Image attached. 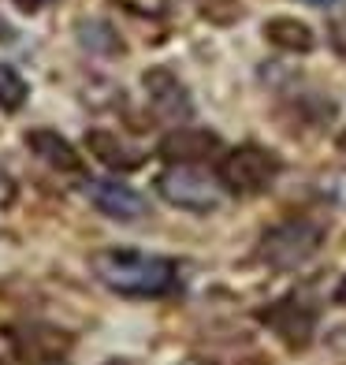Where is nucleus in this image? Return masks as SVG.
Returning a JSON list of instances; mask_svg holds the SVG:
<instances>
[{"instance_id": "nucleus-1", "label": "nucleus", "mask_w": 346, "mask_h": 365, "mask_svg": "<svg viewBox=\"0 0 346 365\" xmlns=\"http://www.w3.org/2000/svg\"><path fill=\"white\" fill-rule=\"evenodd\" d=\"M90 269L101 284L120 298H164L175 291V261L130 250V246H108L90 257Z\"/></svg>"}, {"instance_id": "nucleus-19", "label": "nucleus", "mask_w": 346, "mask_h": 365, "mask_svg": "<svg viewBox=\"0 0 346 365\" xmlns=\"http://www.w3.org/2000/svg\"><path fill=\"white\" fill-rule=\"evenodd\" d=\"M339 149H342V153H346V130H342V135H339Z\"/></svg>"}, {"instance_id": "nucleus-4", "label": "nucleus", "mask_w": 346, "mask_h": 365, "mask_svg": "<svg viewBox=\"0 0 346 365\" xmlns=\"http://www.w3.org/2000/svg\"><path fill=\"white\" fill-rule=\"evenodd\" d=\"M157 190L160 197H168V205L187 209V212H212L224 202V182L201 172L197 164H172L157 179Z\"/></svg>"}, {"instance_id": "nucleus-5", "label": "nucleus", "mask_w": 346, "mask_h": 365, "mask_svg": "<svg viewBox=\"0 0 346 365\" xmlns=\"http://www.w3.org/2000/svg\"><path fill=\"white\" fill-rule=\"evenodd\" d=\"M257 317H261V324H268L290 351H305L309 339H313V328H317V313H313V306L302 302V298H294V294L265 306Z\"/></svg>"}, {"instance_id": "nucleus-12", "label": "nucleus", "mask_w": 346, "mask_h": 365, "mask_svg": "<svg viewBox=\"0 0 346 365\" xmlns=\"http://www.w3.org/2000/svg\"><path fill=\"white\" fill-rule=\"evenodd\" d=\"M78 41L90 48V53H101V56H123V38L115 34L108 23H97V19H86L78 26Z\"/></svg>"}, {"instance_id": "nucleus-14", "label": "nucleus", "mask_w": 346, "mask_h": 365, "mask_svg": "<svg viewBox=\"0 0 346 365\" xmlns=\"http://www.w3.org/2000/svg\"><path fill=\"white\" fill-rule=\"evenodd\" d=\"M15 197H19V182H15L4 168H0V209H11Z\"/></svg>"}, {"instance_id": "nucleus-16", "label": "nucleus", "mask_w": 346, "mask_h": 365, "mask_svg": "<svg viewBox=\"0 0 346 365\" xmlns=\"http://www.w3.org/2000/svg\"><path fill=\"white\" fill-rule=\"evenodd\" d=\"M23 11H41V8H48V4H56V0H15Z\"/></svg>"}, {"instance_id": "nucleus-9", "label": "nucleus", "mask_w": 346, "mask_h": 365, "mask_svg": "<svg viewBox=\"0 0 346 365\" xmlns=\"http://www.w3.org/2000/svg\"><path fill=\"white\" fill-rule=\"evenodd\" d=\"M220 149V138L212 130H197V127H179L168 130L160 142V157L168 164H201Z\"/></svg>"}, {"instance_id": "nucleus-11", "label": "nucleus", "mask_w": 346, "mask_h": 365, "mask_svg": "<svg viewBox=\"0 0 346 365\" xmlns=\"http://www.w3.org/2000/svg\"><path fill=\"white\" fill-rule=\"evenodd\" d=\"M265 38L283 48V53H309L317 38H313V30L302 23V19H287V15H276V19L265 23Z\"/></svg>"}, {"instance_id": "nucleus-13", "label": "nucleus", "mask_w": 346, "mask_h": 365, "mask_svg": "<svg viewBox=\"0 0 346 365\" xmlns=\"http://www.w3.org/2000/svg\"><path fill=\"white\" fill-rule=\"evenodd\" d=\"M26 78L15 71V68H8V63H0V108L4 112H19L23 105H26Z\"/></svg>"}, {"instance_id": "nucleus-8", "label": "nucleus", "mask_w": 346, "mask_h": 365, "mask_svg": "<svg viewBox=\"0 0 346 365\" xmlns=\"http://www.w3.org/2000/svg\"><path fill=\"white\" fill-rule=\"evenodd\" d=\"M26 145H30V153H34L38 160H45L53 172H63V175H86L78 149H75L68 138H63V135H56V130H48V127L26 130Z\"/></svg>"}, {"instance_id": "nucleus-6", "label": "nucleus", "mask_w": 346, "mask_h": 365, "mask_svg": "<svg viewBox=\"0 0 346 365\" xmlns=\"http://www.w3.org/2000/svg\"><path fill=\"white\" fill-rule=\"evenodd\" d=\"M142 86H145V97H150V105L160 120L179 123V120H190L194 115V101H190L187 86L168 68H150L142 75Z\"/></svg>"}, {"instance_id": "nucleus-17", "label": "nucleus", "mask_w": 346, "mask_h": 365, "mask_svg": "<svg viewBox=\"0 0 346 365\" xmlns=\"http://www.w3.org/2000/svg\"><path fill=\"white\" fill-rule=\"evenodd\" d=\"M15 38V30L8 26V19H4V15H0V41H11Z\"/></svg>"}, {"instance_id": "nucleus-21", "label": "nucleus", "mask_w": 346, "mask_h": 365, "mask_svg": "<svg viewBox=\"0 0 346 365\" xmlns=\"http://www.w3.org/2000/svg\"><path fill=\"white\" fill-rule=\"evenodd\" d=\"M309 4H332V0H309Z\"/></svg>"}, {"instance_id": "nucleus-7", "label": "nucleus", "mask_w": 346, "mask_h": 365, "mask_svg": "<svg viewBox=\"0 0 346 365\" xmlns=\"http://www.w3.org/2000/svg\"><path fill=\"white\" fill-rule=\"evenodd\" d=\"M86 197L93 202L97 212H105L112 220H142L150 205L142 202V194H135L123 182H112V179H86Z\"/></svg>"}, {"instance_id": "nucleus-15", "label": "nucleus", "mask_w": 346, "mask_h": 365, "mask_svg": "<svg viewBox=\"0 0 346 365\" xmlns=\"http://www.w3.org/2000/svg\"><path fill=\"white\" fill-rule=\"evenodd\" d=\"M332 48H335V53L346 60V15L332 23Z\"/></svg>"}, {"instance_id": "nucleus-18", "label": "nucleus", "mask_w": 346, "mask_h": 365, "mask_svg": "<svg viewBox=\"0 0 346 365\" xmlns=\"http://www.w3.org/2000/svg\"><path fill=\"white\" fill-rule=\"evenodd\" d=\"M335 302H339V306H346V276L339 279V287H335Z\"/></svg>"}, {"instance_id": "nucleus-2", "label": "nucleus", "mask_w": 346, "mask_h": 365, "mask_svg": "<svg viewBox=\"0 0 346 365\" xmlns=\"http://www.w3.org/2000/svg\"><path fill=\"white\" fill-rule=\"evenodd\" d=\"M320 242H324V224H317L313 217H287L261 235L257 257L272 269H294V264L317 254Z\"/></svg>"}, {"instance_id": "nucleus-20", "label": "nucleus", "mask_w": 346, "mask_h": 365, "mask_svg": "<svg viewBox=\"0 0 346 365\" xmlns=\"http://www.w3.org/2000/svg\"><path fill=\"white\" fill-rule=\"evenodd\" d=\"M45 365H63V361H60V358H48V361H45Z\"/></svg>"}, {"instance_id": "nucleus-3", "label": "nucleus", "mask_w": 346, "mask_h": 365, "mask_svg": "<svg viewBox=\"0 0 346 365\" xmlns=\"http://www.w3.org/2000/svg\"><path fill=\"white\" fill-rule=\"evenodd\" d=\"M279 172H283V164H279V157L268 145L246 142V145L227 149L216 175L224 182V190L238 194V197H250V194H265L279 179Z\"/></svg>"}, {"instance_id": "nucleus-10", "label": "nucleus", "mask_w": 346, "mask_h": 365, "mask_svg": "<svg viewBox=\"0 0 346 365\" xmlns=\"http://www.w3.org/2000/svg\"><path fill=\"white\" fill-rule=\"evenodd\" d=\"M86 149L112 172H135V168H142V160H145V153L138 145H127L120 135H112V130H90Z\"/></svg>"}]
</instances>
